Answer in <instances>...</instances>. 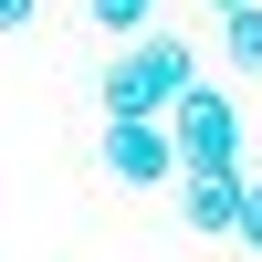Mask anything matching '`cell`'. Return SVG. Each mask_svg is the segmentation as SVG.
<instances>
[{
    "mask_svg": "<svg viewBox=\"0 0 262 262\" xmlns=\"http://www.w3.org/2000/svg\"><path fill=\"white\" fill-rule=\"evenodd\" d=\"M189 84H200V42H189V32L116 42V63H105V126H116V116H168Z\"/></svg>",
    "mask_w": 262,
    "mask_h": 262,
    "instance_id": "6da1fadb",
    "label": "cell"
},
{
    "mask_svg": "<svg viewBox=\"0 0 262 262\" xmlns=\"http://www.w3.org/2000/svg\"><path fill=\"white\" fill-rule=\"evenodd\" d=\"M158 126L179 147V168H242V105H231V84H189Z\"/></svg>",
    "mask_w": 262,
    "mask_h": 262,
    "instance_id": "7a4b0ae2",
    "label": "cell"
},
{
    "mask_svg": "<svg viewBox=\"0 0 262 262\" xmlns=\"http://www.w3.org/2000/svg\"><path fill=\"white\" fill-rule=\"evenodd\" d=\"M105 168H116V189H168L179 179V147H168L158 116H116L105 126Z\"/></svg>",
    "mask_w": 262,
    "mask_h": 262,
    "instance_id": "3957f363",
    "label": "cell"
},
{
    "mask_svg": "<svg viewBox=\"0 0 262 262\" xmlns=\"http://www.w3.org/2000/svg\"><path fill=\"white\" fill-rule=\"evenodd\" d=\"M242 168H179V210H189V231H231L242 221Z\"/></svg>",
    "mask_w": 262,
    "mask_h": 262,
    "instance_id": "277c9868",
    "label": "cell"
},
{
    "mask_svg": "<svg viewBox=\"0 0 262 262\" xmlns=\"http://www.w3.org/2000/svg\"><path fill=\"white\" fill-rule=\"evenodd\" d=\"M158 11H168V0H84V21L116 32V42H147V32H158Z\"/></svg>",
    "mask_w": 262,
    "mask_h": 262,
    "instance_id": "5b68a950",
    "label": "cell"
},
{
    "mask_svg": "<svg viewBox=\"0 0 262 262\" xmlns=\"http://www.w3.org/2000/svg\"><path fill=\"white\" fill-rule=\"evenodd\" d=\"M221 53L242 63V74H262V0L252 11H221Z\"/></svg>",
    "mask_w": 262,
    "mask_h": 262,
    "instance_id": "8992f818",
    "label": "cell"
},
{
    "mask_svg": "<svg viewBox=\"0 0 262 262\" xmlns=\"http://www.w3.org/2000/svg\"><path fill=\"white\" fill-rule=\"evenodd\" d=\"M231 242H242V252H252V262H262V179H252V189H242V221H231Z\"/></svg>",
    "mask_w": 262,
    "mask_h": 262,
    "instance_id": "52a82bcc",
    "label": "cell"
},
{
    "mask_svg": "<svg viewBox=\"0 0 262 262\" xmlns=\"http://www.w3.org/2000/svg\"><path fill=\"white\" fill-rule=\"evenodd\" d=\"M42 21V0H0V32H32Z\"/></svg>",
    "mask_w": 262,
    "mask_h": 262,
    "instance_id": "ba28073f",
    "label": "cell"
},
{
    "mask_svg": "<svg viewBox=\"0 0 262 262\" xmlns=\"http://www.w3.org/2000/svg\"><path fill=\"white\" fill-rule=\"evenodd\" d=\"M210 11H252V0H210Z\"/></svg>",
    "mask_w": 262,
    "mask_h": 262,
    "instance_id": "9c48e42d",
    "label": "cell"
}]
</instances>
